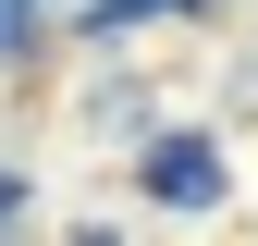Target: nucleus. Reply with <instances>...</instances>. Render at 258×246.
I'll use <instances>...</instances> for the list:
<instances>
[{
    "instance_id": "nucleus-1",
    "label": "nucleus",
    "mask_w": 258,
    "mask_h": 246,
    "mask_svg": "<svg viewBox=\"0 0 258 246\" xmlns=\"http://www.w3.org/2000/svg\"><path fill=\"white\" fill-rule=\"evenodd\" d=\"M136 184L160 209H221V136H136Z\"/></svg>"
},
{
    "instance_id": "nucleus-2",
    "label": "nucleus",
    "mask_w": 258,
    "mask_h": 246,
    "mask_svg": "<svg viewBox=\"0 0 258 246\" xmlns=\"http://www.w3.org/2000/svg\"><path fill=\"white\" fill-rule=\"evenodd\" d=\"M99 136H160V123H148V86H111V99H99Z\"/></svg>"
},
{
    "instance_id": "nucleus-3",
    "label": "nucleus",
    "mask_w": 258,
    "mask_h": 246,
    "mask_svg": "<svg viewBox=\"0 0 258 246\" xmlns=\"http://www.w3.org/2000/svg\"><path fill=\"white\" fill-rule=\"evenodd\" d=\"M160 0H86V37H123V25H148Z\"/></svg>"
},
{
    "instance_id": "nucleus-4",
    "label": "nucleus",
    "mask_w": 258,
    "mask_h": 246,
    "mask_svg": "<svg viewBox=\"0 0 258 246\" xmlns=\"http://www.w3.org/2000/svg\"><path fill=\"white\" fill-rule=\"evenodd\" d=\"M25 222V172H0V234H13Z\"/></svg>"
},
{
    "instance_id": "nucleus-5",
    "label": "nucleus",
    "mask_w": 258,
    "mask_h": 246,
    "mask_svg": "<svg viewBox=\"0 0 258 246\" xmlns=\"http://www.w3.org/2000/svg\"><path fill=\"white\" fill-rule=\"evenodd\" d=\"M25 37H37V25H25V13H13V0H0V49H25Z\"/></svg>"
},
{
    "instance_id": "nucleus-6",
    "label": "nucleus",
    "mask_w": 258,
    "mask_h": 246,
    "mask_svg": "<svg viewBox=\"0 0 258 246\" xmlns=\"http://www.w3.org/2000/svg\"><path fill=\"white\" fill-rule=\"evenodd\" d=\"M160 13H209V0H160Z\"/></svg>"
},
{
    "instance_id": "nucleus-7",
    "label": "nucleus",
    "mask_w": 258,
    "mask_h": 246,
    "mask_svg": "<svg viewBox=\"0 0 258 246\" xmlns=\"http://www.w3.org/2000/svg\"><path fill=\"white\" fill-rule=\"evenodd\" d=\"M74 246H111V234H74Z\"/></svg>"
}]
</instances>
